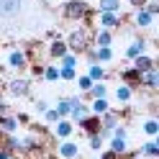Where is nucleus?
<instances>
[{
  "label": "nucleus",
  "instance_id": "f257e3e1",
  "mask_svg": "<svg viewBox=\"0 0 159 159\" xmlns=\"http://www.w3.org/2000/svg\"><path fill=\"white\" fill-rule=\"evenodd\" d=\"M64 44H67V49L72 54H85L87 49L93 46V39H90V31L87 28H75V31H69V36L64 39Z\"/></svg>",
  "mask_w": 159,
  "mask_h": 159
},
{
  "label": "nucleus",
  "instance_id": "f03ea898",
  "mask_svg": "<svg viewBox=\"0 0 159 159\" xmlns=\"http://www.w3.org/2000/svg\"><path fill=\"white\" fill-rule=\"evenodd\" d=\"M62 16L67 21H82V18L90 16V5L85 0H67L62 5Z\"/></svg>",
  "mask_w": 159,
  "mask_h": 159
},
{
  "label": "nucleus",
  "instance_id": "7ed1b4c3",
  "mask_svg": "<svg viewBox=\"0 0 159 159\" xmlns=\"http://www.w3.org/2000/svg\"><path fill=\"white\" fill-rule=\"evenodd\" d=\"M23 13V0H0V18L3 21H13Z\"/></svg>",
  "mask_w": 159,
  "mask_h": 159
},
{
  "label": "nucleus",
  "instance_id": "20e7f679",
  "mask_svg": "<svg viewBox=\"0 0 159 159\" xmlns=\"http://www.w3.org/2000/svg\"><path fill=\"white\" fill-rule=\"evenodd\" d=\"M69 105H72V111H69V121H72V123H80L82 118L90 116V108L82 103V98H80V95H72V98H69Z\"/></svg>",
  "mask_w": 159,
  "mask_h": 159
},
{
  "label": "nucleus",
  "instance_id": "39448f33",
  "mask_svg": "<svg viewBox=\"0 0 159 159\" xmlns=\"http://www.w3.org/2000/svg\"><path fill=\"white\" fill-rule=\"evenodd\" d=\"M5 64L11 69H16V72H21V69L28 67V54L23 52V49H11L8 57H5Z\"/></svg>",
  "mask_w": 159,
  "mask_h": 159
},
{
  "label": "nucleus",
  "instance_id": "423d86ee",
  "mask_svg": "<svg viewBox=\"0 0 159 159\" xmlns=\"http://www.w3.org/2000/svg\"><path fill=\"white\" fill-rule=\"evenodd\" d=\"M57 157L59 159H80V144L67 139V141H59L57 146Z\"/></svg>",
  "mask_w": 159,
  "mask_h": 159
},
{
  "label": "nucleus",
  "instance_id": "0eeeda50",
  "mask_svg": "<svg viewBox=\"0 0 159 159\" xmlns=\"http://www.w3.org/2000/svg\"><path fill=\"white\" fill-rule=\"evenodd\" d=\"M8 93H11L13 98H26L28 93H31V82H28L26 77H16L8 82Z\"/></svg>",
  "mask_w": 159,
  "mask_h": 159
},
{
  "label": "nucleus",
  "instance_id": "6e6552de",
  "mask_svg": "<svg viewBox=\"0 0 159 159\" xmlns=\"http://www.w3.org/2000/svg\"><path fill=\"white\" fill-rule=\"evenodd\" d=\"M121 13H98V28H105V31H113V28L121 26Z\"/></svg>",
  "mask_w": 159,
  "mask_h": 159
},
{
  "label": "nucleus",
  "instance_id": "1a4fd4ad",
  "mask_svg": "<svg viewBox=\"0 0 159 159\" xmlns=\"http://www.w3.org/2000/svg\"><path fill=\"white\" fill-rule=\"evenodd\" d=\"M72 134H75V123L69 121V118H59V121L54 123V136L59 139V141H67Z\"/></svg>",
  "mask_w": 159,
  "mask_h": 159
},
{
  "label": "nucleus",
  "instance_id": "9d476101",
  "mask_svg": "<svg viewBox=\"0 0 159 159\" xmlns=\"http://www.w3.org/2000/svg\"><path fill=\"white\" fill-rule=\"evenodd\" d=\"M141 54H146V39H134V41L126 46V59L134 62V59L141 57Z\"/></svg>",
  "mask_w": 159,
  "mask_h": 159
},
{
  "label": "nucleus",
  "instance_id": "9b49d317",
  "mask_svg": "<svg viewBox=\"0 0 159 159\" xmlns=\"http://www.w3.org/2000/svg\"><path fill=\"white\" fill-rule=\"evenodd\" d=\"M139 87H146V90H157L159 87V69H146V72H141V85Z\"/></svg>",
  "mask_w": 159,
  "mask_h": 159
},
{
  "label": "nucleus",
  "instance_id": "f8f14e48",
  "mask_svg": "<svg viewBox=\"0 0 159 159\" xmlns=\"http://www.w3.org/2000/svg\"><path fill=\"white\" fill-rule=\"evenodd\" d=\"M77 126L82 128L87 136H93V134H98V131H100V116H93V113H90L87 118H82V121H80Z\"/></svg>",
  "mask_w": 159,
  "mask_h": 159
},
{
  "label": "nucleus",
  "instance_id": "ddd939ff",
  "mask_svg": "<svg viewBox=\"0 0 159 159\" xmlns=\"http://www.w3.org/2000/svg\"><path fill=\"white\" fill-rule=\"evenodd\" d=\"M121 82L128 85V87H139V85H141V72H136L134 67L121 69Z\"/></svg>",
  "mask_w": 159,
  "mask_h": 159
},
{
  "label": "nucleus",
  "instance_id": "4468645a",
  "mask_svg": "<svg viewBox=\"0 0 159 159\" xmlns=\"http://www.w3.org/2000/svg\"><path fill=\"white\" fill-rule=\"evenodd\" d=\"M134 26L136 28H152L154 26V16L146 13L144 8H139V11H134Z\"/></svg>",
  "mask_w": 159,
  "mask_h": 159
},
{
  "label": "nucleus",
  "instance_id": "2eb2a0df",
  "mask_svg": "<svg viewBox=\"0 0 159 159\" xmlns=\"http://www.w3.org/2000/svg\"><path fill=\"white\" fill-rule=\"evenodd\" d=\"M113 59H116V54L111 46H95V62L98 64H111Z\"/></svg>",
  "mask_w": 159,
  "mask_h": 159
},
{
  "label": "nucleus",
  "instance_id": "dca6fc26",
  "mask_svg": "<svg viewBox=\"0 0 159 159\" xmlns=\"http://www.w3.org/2000/svg\"><path fill=\"white\" fill-rule=\"evenodd\" d=\"M67 52H69V49L64 44V39H54V41L49 44V57H52V59H62Z\"/></svg>",
  "mask_w": 159,
  "mask_h": 159
},
{
  "label": "nucleus",
  "instance_id": "f3484780",
  "mask_svg": "<svg viewBox=\"0 0 159 159\" xmlns=\"http://www.w3.org/2000/svg\"><path fill=\"white\" fill-rule=\"evenodd\" d=\"M136 72H146V69H154V57H149V54H141V57H136L134 59V64H131Z\"/></svg>",
  "mask_w": 159,
  "mask_h": 159
},
{
  "label": "nucleus",
  "instance_id": "a211bd4d",
  "mask_svg": "<svg viewBox=\"0 0 159 159\" xmlns=\"http://www.w3.org/2000/svg\"><path fill=\"white\" fill-rule=\"evenodd\" d=\"M113 44V31H105V28H98L95 39H93V46H111Z\"/></svg>",
  "mask_w": 159,
  "mask_h": 159
},
{
  "label": "nucleus",
  "instance_id": "6ab92c4d",
  "mask_svg": "<svg viewBox=\"0 0 159 159\" xmlns=\"http://www.w3.org/2000/svg\"><path fill=\"white\" fill-rule=\"evenodd\" d=\"M116 100H118V103H123V105H126V103H131V100H134V87H128V85L121 82V85L116 87Z\"/></svg>",
  "mask_w": 159,
  "mask_h": 159
},
{
  "label": "nucleus",
  "instance_id": "aec40b11",
  "mask_svg": "<svg viewBox=\"0 0 159 159\" xmlns=\"http://www.w3.org/2000/svg\"><path fill=\"white\" fill-rule=\"evenodd\" d=\"M136 157H152V159H157V157H159V141H157V139L146 141L141 149H139V154H136Z\"/></svg>",
  "mask_w": 159,
  "mask_h": 159
},
{
  "label": "nucleus",
  "instance_id": "412c9836",
  "mask_svg": "<svg viewBox=\"0 0 159 159\" xmlns=\"http://www.w3.org/2000/svg\"><path fill=\"white\" fill-rule=\"evenodd\" d=\"M87 108H90L93 116H103V113L111 111V103H108V98H95L93 105H87Z\"/></svg>",
  "mask_w": 159,
  "mask_h": 159
},
{
  "label": "nucleus",
  "instance_id": "4be33fe9",
  "mask_svg": "<svg viewBox=\"0 0 159 159\" xmlns=\"http://www.w3.org/2000/svg\"><path fill=\"white\" fill-rule=\"evenodd\" d=\"M105 75H108V72H105L103 64H98V62H95V64H87V77H90L93 82H103Z\"/></svg>",
  "mask_w": 159,
  "mask_h": 159
},
{
  "label": "nucleus",
  "instance_id": "5701e85b",
  "mask_svg": "<svg viewBox=\"0 0 159 159\" xmlns=\"http://www.w3.org/2000/svg\"><path fill=\"white\" fill-rule=\"evenodd\" d=\"M0 128H3L5 134H16V131H18V118L11 116V113H8V116H0Z\"/></svg>",
  "mask_w": 159,
  "mask_h": 159
},
{
  "label": "nucleus",
  "instance_id": "b1692460",
  "mask_svg": "<svg viewBox=\"0 0 159 159\" xmlns=\"http://www.w3.org/2000/svg\"><path fill=\"white\" fill-rule=\"evenodd\" d=\"M98 11L100 13H121V0H100Z\"/></svg>",
  "mask_w": 159,
  "mask_h": 159
},
{
  "label": "nucleus",
  "instance_id": "393cba45",
  "mask_svg": "<svg viewBox=\"0 0 159 159\" xmlns=\"http://www.w3.org/2000/svg\"><path fill=\"white\" fill-rule=\"evenodd\" d=\"M141 131H144L149 139H157V134H159V121H157V118H146L144 126H141Z\"/></svg>",
  "mask_w": 159,
  "mask_h": 159
},
{
  "label": "nucleus",
  "instance_id": "a878e982",
  "mask_svg": "<svg viewBox=\"0 0 159 159\" xmlns=\"http://www.w3.org/2000/svg\"><path fill=\"white\" fill-rule=\"evenodd\" d=\"M111 152H116L118 157H123V154L128 152V141H126V139H116V136H111Z\"/></svg>",
  "mask_w": 159,
  "mask_h": 159
},
{
  "label": "nucleus",
  "instance_id": "bb28decb",
  "mask_svg": "<svg viewBox=\"0 0 159 159\" xmlns=\"http://www.w3.org/2000/svg\"><path fill=\"white\" fill-rule=\"evenodd\" d=\"M54 111L59 113V118H69V111H72V105H69V98H59Z\"/></svg>",
  "mask_w": 159,
  "mask_h": 159
},
{
  "label": "nucleus",
  "instance_id": "cd10ccee",
  "mask_svg": "<svg viewBox=\"0 0 159 159\" xmlns=\"http://www.w3.org/2000/svg\"><path fill=\"white\" fill-rule=\"evenodd\" d=\"M95 100V98H108V85L105 82H93V87H90V93H87Z\"/></svg>",
  "mask_w": 159,
  "mask_h": 159
},
{
  "label": "nucleus",
  "instance_id": "c85d7f7f",
  "mask_svg": "<svg viewBox=\"0 0 159 159\" xmlns=\"http://www.w3.org/2000/svg\"><path fill=\"white\" fill-rule=\"evenodd\" d=\"M75 82H77V90H80V93H85V95L90 93V87H93V80L87 77V75H77V77H75Z\"/></svg>",
  "mask_w": 159,
  "mask_h": 159
},
{
  "label": "nucleus",
  "instance_id": "c756f323",
  "mask_svg": "<svg viewBox=\"0 0 159 159\" xmlns=\"http://www.w3.org/2000/svg\"><path fill=\"white\" fill-rule=\"evenodd\" d=\"M44 80L46 82H57L59 80V67L57 64H44Z\"/></svg>",
  "mask_w": 159,
  "mask_h": 159
},
{
  "label": "nucleus",
  "instance_id": "7c9ffc66",
  "mask_svg": "<svg viewBox=\"0 0 159 159\" xmlns=\"http://www.w3.org/2000/svg\"><path fill=\"white\" fill-rule=\"evenodd\" d=\"M77 62H80V57L72 54V52H67L62 59H59V67H72V69H77Z\"/></svg>",
  "mask_w": 159,
  "mask_h": 159
},
{
  "label": "nucleus",
  "instance_id": "2f4dec72",
  "mask_svg": "<svg viewBox=\"0 0 159 159\" xmlns=\"http://www.w3.org/2000/svg\"><path fill=\"white\" fill-rule=\"evenodd\" d=\"M75 77H77V69H72V67H59V80L75 82Z\"/></svg>",
  "mask_w": 159,
  "mask_h": 159
},
{
  "label": "nucleus",
  "instance_id": "473e14b6",
  "mask_svg": "<svg viewBox=\"0 0 159 159\" xmlns=\"http://www.w3.org/2000/svg\"><path fill=\"white\" fill-rule=\"evenodd\" d=\"M87 141H90V149H93V152H100V149H103V139H100V134H93V136H87Z\"/></svg>",
  "mask_w": 159,
  "mask_h": 159
},
{
  "label": "nucleus",
  "instance_id": "72a5a7b5",
  "mask_svg": "<svg viewBox=\"0 0 159 159\" xmlns=\"http://www.w3.org/2000/svg\"><path fill=\"white\" fill-rule=\"evenodd\" d=\"M44 121H46V123H52V126H54V123L59 121V113L54 111V108H49V111L44 113Z\"/></svg>",
  "mask_w": 159,
  "mask_h": 159
},
{
  "label": "nucleus",
  "instance_id": "f704fd0d",
  "mask_svg": "<svg viewBox=\"0 0 159 159\" xmlns=\"http://www.w3.org/2000/svg\"><path fill=\"white\" fill-rule=\"evenodd\" d=\"M144 11H146V13H152V16H157V13H159V3H154V0H149V3L144 5Z\"/></svg>",
  "mask_w": 159,
  "mask_h": 159
},
{
  "label": "nucleus",
  "instance_id": "c9c22d12",
  "mask_svg": "<svg viewBox=\"0 0 159 159\" xmlns=\"http://www.w3.org/2000/svg\"><path fill=\"white\" fill-rule=\"evenodd\" d=\"M49 108H52V105H49L46 100H36V111H39V113H46Z\"/></svg>",
  "mask_w": 159,
  "mask_h": 159
},
{
  "label": "nucleus",
  "instance_id": "e433bc0d",
  "mask_svg": "<svg viewBox=\"0 0 159 159\" xmlns=\"http://www.w3.org/2000/svg\"><path fill=\"white\" fill-rule=\"evenodd\" d=\"M146 3H149V0H128V5H131L134 11H139V8H144Z\"/></svg>",
  "mask_w": 159,
  "mask_h": 159
},
{
  "label": "nucleus",
  "instance_id": "4c0bfd02",
  "mask_svg": "<svg viewBox=\"0 0 159 159\" xmlns=\"http://www.w3.org/2000/svg\"><path fill=\"white\" fill-rule=\"evenodd\" d=\"M100 159H121L116 152H111V149H105V152H100Z\"/></svg>",
  "mask_w": 159,
  "mask_h": 159
},
{
  "label": "nucleus",
  "instance_id": "58836bf2",
  "mask_svg": "<svg viewBox=\"0 0 159 159\" xmlns=\"http://www.w3.org/2000/svg\"><path fill=\"white\" fill-rule=\"evenodd\" d=\"M31 72H34V77H44V64H34Z\"/></svg>",
  "mask_w": 159,
  "mask_h": 159
},
{
  "label": "nucleus",
  "instance_id": "ea45409f",
  "mask_svg": "<svg viewBox=\"0 0 159 159\" xmlns=\"http://www.w3.org/2000/svg\"><path fill=\"white\" fill-rule=\"evenodd\" d=\"M0 116H8V103L0 100Z\"/></svg>",
  "mask_w": 159,
  "mask_h": 159
},
{
  "label": "nucleus",
  "instance_id": "a19ab883",
  "mask_svg": "<svg viewBox=\"0 0 159 159\" xmlns=\"http://www.w3.org/2000/svg\"><path fill=\"white\" fill-rule=\"evenodd\" d=\"M11 157H13L11 152H5V149H0V159H11Z\"/></svg>",
  "mask_w": 159,
  "mask_h": 159
},
{
  "label": "nucleus",
  "instance_id": "79ce46f5",
  "mask_svg": "<svg viewBox=\"0 0 159 159\" xmlns=\"http://www.w3.org/2000/svg\"><path fill=\"white\" fill-rule=\"evenodd\" d=\"M139 159H152V157H139Z\"/></svg>",
  "mask_w": 159,
  "mask_h": 159
}]
</instances>
